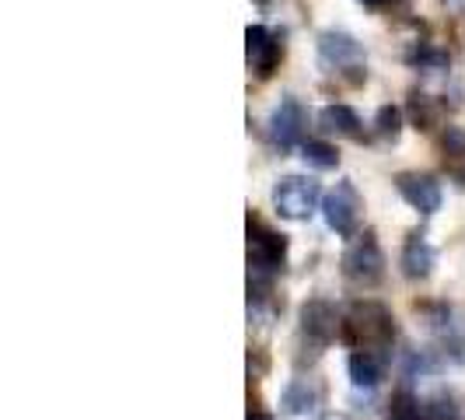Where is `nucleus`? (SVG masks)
Here are the masks:
<instances>
[{"mask_svg": "<svg viewBox=\"0 0 465 420\" xmlns=\"http://www.w3.org/2000/svg\"><path fill=\"white\" fill-rule=\"evenodd\" d=\"M343 336L347 344H353L357 350H374L389 347L392 336H396V326H392V315L389 308L378 302H361L350 308V315L343 319Z\"/></svg>", "mask_w": 465, "mask_h": 420, "instance_id": "f257e3e1", "label": "nucleus"}, {"mask_svg": "<svg viewBox=\"0 0 465 420\" xmlns=\"http://www.w3.org/2000/svg\"><path fill=\"white\" fill-rule=\"evenodd\" d=\"M340 266H343V277H347L350 284H357V287H374V284L381 280V274H385V256H381L374 235L371 232L357 235L347 245Z\"/></svg>", "mask_w": 465, "mask_h": 420, "instance_id": "f03ea898", "label": "nucleus"}, {"mask_svg": "<svg viewBox=\"0 0 465 420\" xmlns=\"http://www.w3.org/2000/svg\"><path fill=\"white\" fill-rule=\"evenodd\" d=\"M319 200H322V189L308 175H283L273 186V207L280 210V217H291V221L312 217Z\"/></svg>", "mask_w": 465, "mask_h": 420, "instance_id": "7ed1b4c3", "label": "nucleus"}, {"mask_svg": "<svg viewBox=\"0 0 465 420\" xmlns=\"http://www.w3.org/2000/svg\"><path fill=\"white\" fill-rule=\"evenodd\" d=\"M283 259H287V238L252 221L249 225V270L256 277H273L277 270H283Z\"/></svg>", "mask_w": 465, "mask_h": 420, "instance_id": "20e7f679", "label": "nucleus"}, {"mask_svg": "<svg viewBox=\"0 0 465 420\" xmlns=\"http://www.w3.org/2000/svg\"><path fill=\"white\" fill-rule=\"evenodd\" d=\"M322 214H326V225L332 228L336 235H350L357 232V217H361V196H357V186L343 179V183H336V186L326 193V200H322Z\"/></svg>", "mask_w": 465, "mask_h": 420, "instance_id": "39448f33", "label": "nucleus"}, {"mask_svg": "<svg viewBox=\"0 0 465 420\" xmlns=\"http://www.w3.org/2000/svg\"><path fill=\"white\" fill-rule=\"evenodd\" d=\"M361 60H364V49L353 35H347V32H322L319 35V67L326 74L357 67Z\"/></svg>", "mask_w": 465, "mask_h": 420, "instance_id": "423d86ee", "label": "nucleus"}, {"mask_svg": "<svg viewBox=\"0 0 465 420\" xmlns=\"http://www.w3.org/2000/svg\"><path fill=\"white\" fill-rule=\"evenodd\" d=\"M396 189L399 196L410 204L413 210L420 214H434V210H441V183L434 179V175H420V172H402L396 175Z\"/></svg>", "mask_w": 465, "mask_h": 420, "instance_id": "0eeeda50", "label": "nucleus"}, {"mask_svg": "<svg viewBox=\"0 0 465 420\" xmlns=\"http://www.w3.org/2000/svg\"><path fill=\"white\" fill-rule=\"evenodd\" d=\"M304 123H308V116H304L302 102L298 98H283L273 109V116H270V140L277 144L280 151H291V147L302 144Z\"/></svg>", "mask_w": 465, "mask_h": 420, "instance_id": "6e6552de", "label": "nucleus"}, {"mask_svg": "<svg viewBox=\"0 0 465 420\" xmlns=\"http://www.w3.org/2000/svg\"><path fill=\"white\" fill-rule=\"evenodd\" d=\"M336 326H340V315L322 298H315V302H308L302 308V340H308V347H326V344H332Z\"/></svg>", "mask_w": 465, "mask_h": 420, "instance_id": "1a4fd4ad", "label": "nucleus"}, {"mask_svg": "<svg viewBox=\"0 0 465 420\" xmlns=\"http://www.w3.org/2000/svg\"><path fill=\"white\" fill-rule=\"evenodd\" d=\"M245 53H249V67L256 70L259 77H270L280 60V43L262 25H252L245 32Z\"/></svg>", "mask_w": 465, "mask_h": 420, "instance_id": "9d476101", "label": "nucleus"}, {"mask_svg": "<svg viewBox=\"0 0 465 420\" xmlns=\"http://www.w3.org/2000/svg\"><path fill=\"white\" fill-rule=\"evenodd\" d=\"M347 372H350V385L353 389H378V382H381V372H385V365H381V354H374V350H353L347 357Z\"/></svg>", "mask_w": 465, "mask_h": 420, "instance_id": "9b49d317", "label": "nucleus"}, {"mask_svg": "<svg viewBox=\"0 0 465 420\" xmlns=\"http://www.w3.org/2000/svg\"><path fill=\"white\" fill-rule=\"evenodd\" d=\"M434 245L423 238V235H413L406 245H402V259H399V266H402V274L410 280H423L430 270H434Z\"/></svg>", "mask_w": 465, "mask_h": 420, "instance_id": "f8f14e48", "label": "nucleus"}, {"mask_svg": "<svg viewBox=\"0 0 465 420\" xmlns=\"http://www.w3.org/2000/svg\"><path fill=\"white\" fill-rule=\"evenodd\" d=\"M319 126L326 130V134H336V137H361L364 134V123L361 116L350 109V105H326L322 113H319Z\"/></svg>", "mask_w": 465, "mask_h": 420, "instance_id": "ddd939ff", "label": "nucleus"}, {"mask_svg": "<svg viewBox=\"0 0 465 420\" xmlns=\"http://www.w3.org/2000/svg\"><path fill=\"white\" fill-rule=\"evenodd\" d=\"M319 406V393L308 378H294L287 389H283V410L294 414V417H312Z\"/></svg>", "mask_w": 465, "mask_h": 420, "instance_id": "4468645a", "label": "nucleus"}, {"mask_svg": "<svg viewBox=\"0 0 465 420\" xmlns=\"http://www.w3.org/2000/svg\"><path fill=\"white\" fill-rule=\"evenodd\" d=\"M302 158H304V165L329 172V168H336V165H340V151H336L332 144H326V140H304Z\"/></svg>", "mask_w": 465, "mask_h": 420, "instance_id": "2eb2a0df", "label": "nucleus"}, {"mask_svg": "<svg viewBox=\"0 0 465 420\" xmlns=\"http://www.w3.org/2000/svg\"><path fill=\"white\" fill-rule=\"evenodd\" d=\"M427 417V410L420 406V399L413 393H396L392 403H389V420H423Z\"/></svg>", "mask_w": 465, "mask_h": 420, "instance_id": "dca6fc26", "label": "nucleus"}, {"mask_svg": "<svg viewBox=\"0 0 465 420\" xmlns=\"http://www.w3.org/2000/svg\"><path fill=\"white\" fill-rule=\"evenodd\" d=\"M374 123H378V134H381V137L396 140L399 130H402V113H399L396 105H381Z\"/></svg>", "mask_w": 465, "mask_h": 420, "instance_id": "f3484780", "label": "nucleus"}, {"mask_svg": "<svg viewBox=\"0 0 465 420\" xmlns=\"http://www.w3.org/2000/svg\"><path fill=\"white\" fill-rule=\"evenodd\" d=\"M417 67H423V70H444L448 67V56L444 53H438V49H420V53H413L410 56Z\"/></svg>", "mask_w": 465, "mask_h": 420, "instance_id": "a211bd4d", "label": "nucleus"}, {"mask_svg": "<svg viewBox=\"0 0 465 420\" xmlns=\"http://www.w3.org/2000/svg\"><path fill=\"white\" fill-rule=\"evenodd\" d=\"M249 420H273V417H270V414H262V410H252V414H249Z\"/></svg>", "mask_w": 465, "mask_h": 420, "instance_id": "6ab92c4d", "label": "nucleus"}, {"mask_svg": "<svg viewBox=\"0 0 465 420\" xmlns=\"http://www.w3.org/2000/svg\"><path fill=\"white\" fill-rule=\"evenodd\" d=\"M361 4H368V7H381V4H389V0H361Z\"/></svg>", "mask_w": 465, "mask_h": 420, "instance_id": "aec40b11", "label": "nucleus"}, {"mask_svg": "<svg viewBox=\"0 0 465 420\" xmlns=\"http://www.w3.org/2000/svg\"><path fill=\"white\" fill-rule=\"evenodd\" d=\"M329 420H347V417H329Z\"/></svg>", "mask_w": 465, "mask_h": 420, "instance_id": "412c9836", "label": "nucleus"}]
</instances>
